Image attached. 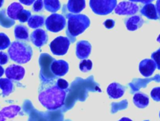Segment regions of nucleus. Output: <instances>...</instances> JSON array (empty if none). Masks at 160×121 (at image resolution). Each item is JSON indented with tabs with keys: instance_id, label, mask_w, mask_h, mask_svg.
Instances as JSON below:
<instances>
[{
	"instance_id": "0eeeda50",
	"label": "nucleus",
	"mask_w": 160,
	"mask_h": 121,
	"mask_svg": "<svg viewBox=\"0 0 160 121\" xmlns=\"http://www.w3.org/2000/svg\"><path fill=\"white\" fill-rule=\"evenodd\" d=\"M139 10L138 6L131 1H122L116 5L115 13L119 15H132Z\"/></svg>"
},
{
	"instance_id": "f704fd0d",
	"label": "nucleus",
	"mask_w": 160,
	"mask_h": 121,
	"mask_svg": "<svg viewBox=\"0 0 160 121\" xmlns=\"http://www.w3.org/2000/svg\"><path fill=\"white\" fill-rule=\"evenodd\" d=\"M156 11L160 17V0H157L156 1Z\"/></svg>"
},
{
	"instance_id": "cd10ccee",
	"label": "nucleus",
	"mask_w": 160,
	"mask_h": 121,
	"mask_svg": "<svg viewBox=\"0 0 160 121\" xmlns=\"http://www.w3.org/2000/svg\"><path fill=\"white\" fill-rule=\"evenodd\" d=\"M151 97L155 101H160V87H155L152 89L151 92Z\"/></svg>"
},
{
	"instance_id": "39448f33",
	"label": "nucleus",
	"mask_w": 160,
	"mask_h": 121,
	"mask_svg": "<svg viewBox=\"0 0 160 121\" xmlns=\"http://www.w3.org/2000/svg\"><path fill=\"white\" fill-rule=\"evenodd\" d=\"M45 25L48 31L57 33L64 28L66 26V19L61 14L54 13L46 18Z\"/></svg>"
},
{
	"instance_id": "f3484780",
	"label": "nucleus",
	"mask_w": 160,
	"mask_h": 121,
	"mask_svg": "<svg viewBox=\"0 0 160 121\" xmlns=\"http://www.w3.org/2000/svg\"><path fill=\"white\" fill-rule=\"evenodd\" d=\"M141 13L150 19H157L158 16L155 6L152 3L146 4L141 9Z\"/></svg>"
},
{
	"instance_id": "ea45409f",
	"label": "nucleus",
	"mask_w": 160,
	"mask_h": 121,
	"mask_svg": "<svg viewBox=\"0 0 160 121\" xmlns=\"http://www.w3.org/2000/svg\"><path fill=\"white\" fill-rule=\"evenodd\" d=\"M144 121H149V120H144Z\"/></svg>"
},
{
	"instance_id": "473e14b6",
	"label": "nucleus",
	"mask_w": 160,
	"mask_h": 121,
	"mask_svg": "<svg viewBox=\"0 0 160 121\" xmlns=\"http://www.w3.org/2000/svg\"><path fill=\"white\" fill-rule=\"evenodd\" d=\"M21 4H23L26 6L31 5L36 0H19Z\"/></svg>"
},
{
	"instance_id": "7ed1b4c3",
	"label": "nucleus",
	"mask_w": 160,
	"mask_h": 121,
	"mask_svg": "<svg viewBox=\"0 0 160 121\" xmlns=\"http://www.w3.org/2000/svg\"><path fill=\"white\" fill-rule=\"evenodd\" d=\"M67 18L68 19L67 33L72 37L83 33L90 25L89 18L84 14H68Z\"/></svg>"
},
{
	"instance_id": "ddd939ff",
	"label": "nucleus",
	"mask_w": 160,
	"mask_h": 121,
	"mask_svg": "<svg viewBox=\"0 0 160 121\" xmlns=\"http://www.w3.org/2000/svg\"><path fill=\"white\" fill-rule=\"evenodd\" d=\"M106 91L110 98L116 99L121 97L124 95L125 88L119 83L114 82L109 84Z\"/></svg>"
},
{
	"instance_id": "4c0bfd02",
	"label": "nucleus",
	"mask_w": 160,
	"mask_h": 121,
	"mask_svg": "<svg viewBox=\"0 0 160 121\" xmlns=\"http://www.w3.org/2000/svg\"><path fill=\"white\" fill-rule=\"evenodd\" d=\"M3 3H4V0H0V8L2 7Z\"/></svg>"
},
{
	"instance_id": "72a5a7b5",
	"label": "nucleus",
	"mask_w": 160,
	"mask_h": 121,
	"mask_svg": "<svg viewBox=\"0 0 160 121\" xmlns=\"http://www.w3.org/2000/svg\"><path fill=\"white\" fill-rule=\"evenodd\" d=\"M129 1L131 2H138V3H144V4H148L153 1L154 0H129Z\"/></svg>"
},
{
	"instance_id": "bb28decb",
	"label": "nucleus",
	"mask_w": 160,
	"mask_h": 121,
	"mask_svg": "<svg viewBox=\"0 0 160 121\" xmlns=\"http://www.w3.org/2000/svg\"><path fill=\"white\" fill-rule=\"evenodd\" d=\"M151 58L155 62L158 69L160 70V48L151 54Z\"/></svg>"
},
{
	"instance_id": "f8f14e48",
	"label": "nucleus",
	"mask_w": 160,
	"mask_h": 121,
	"mask_svg": "<svg viewBox=\"0 0 160 121\" xmlns=\"http://www.w3.org/2000/svg\"><path fill=\"white\" fill-rule=\"evenodd\" d=\"M156 68L155 62L151 59H144L139 65V70L144 76L148 77L152 75Z\"/></svg>"
},
{
	"instance_id": "dca6fc26",
	"label": "nucleus",
	"mask_w": 160,
	"mask_h": 121,
	"mask_svg": "<svg viewBox=\"0 0 160 121\" xmlns=\"http://www.w3.org/2000/svg\"><path fill=\"white\" fill-rule=\"evenodd\" d=\"M85 6V0H69L67 4L68 11L72 13H80Z\"/></svg>"
},
{
	"instance_id": "9d476101",
	"label": "nucleus",
	"mask_w": 160,
	"mask_h": 121,
	"mask_svg": "<svg viewBox=\"0 0 160 121\" xmlns=\"http://www.w3.org/2000/svg\"><path fill=\"white\" fill-rule=\"evenodd\" d=\"M30 39L34 45L40 48L47 43L48 36L46 31L39 28L32 32L30 36Z\"/></svg>"
},
{
	"instance_id": "5701e85b",
	"label": "nucleus",
	"mask_w": 160,
	"mask_h": 121,
	"mask_svg": "<svg viewBox=\"0 0 160 121\" xmlns=\"http://www.w3.org/2000/svg\"><path fill=\"white\" fill-rule=\"evenodd\" d=\"M43 3L45 9L51 13L58 11L61 8V4L59 0H44Z\"/></svg>"
},
{
	"instance_id": "6ab92c4d",
	"label": "nucleus",
	"mask_w": 160,
	"mask_h": 121,
	"mask_svg": "<svg viewBox=\"0 0 160 121\" xmlns=\"http://www.w3.org/2000/svg\"><path fill=\"white\" fill-rule=\"evenodd\" d=\"M23 9V6L19 3H11L7 9L8 16L14 20L18 19V16L19 13Z\"/></svg>"
},
{
	"instance_id": "423d86ee",
	"label": "nucleus",
	"mask_w": 160,
	"mask_h": 121,
	"mask_svg": "<svg viewBox=\"0 0 160 121\" xmlns=\"http://www.w3.org/2000/svg\"><path fill=\"white\" fill-rule=\"evenodd\" d=\"M70 41L68 38L64 36H58L53 39L49 44L51 52L56 55H65L69 47Z\"/></svg>"
},
{
	"instance_id": "a878e982",
	"label": "nucleus",
	"mask_w": 160,
	"mask_h": 121,
	"mask_svg": "<svg viewBox=\"0 0 160 121\" xmlns=\"http://www.w3.org/2000/svg\"><path fill=\"white\" fill-rule=\"evenodd\" d=\"M31 16V13L29 10L22 9L18 16V19L21 23H25L29 20Z\"/></svg>"
},
{
	"instance_id": "1a4fd4ad",
	"label": "nucleus",
	"mask_w": 160,
	"mask_h": 121,
	"mask_svg": "<svg viewBox=\"0 0 160 121\" xmlns=\"http://www.w3.org/2000/svg\"><path fill=\"white\" fill-rule=\"evenodd\" d=\"M51 73L55 76H62L66 74L69 70L68 63L62 60H53L50 65Z\"/></svg>"
},
{
	"instance_id": "a19ab883",
	"label": "nucleus",
	"mask_w": 160,
	"mask_h": 121,
	"mask_svg": "<svg viewBox=\"0 0 160 121\" xmlns=\"http://www.w3.org/2000/svg\"><path fill=\"white\" fill-rule=\"evenodd\" d=\"M159 117H160V112H159Z\"/></svg>"
},
{
	"instance_id": "4468645a",
	"label": "nucleus",
	"mask_w": 160,
	"mask_h": 121,
	"mask_svg": "<svg viewBox=\"0 0 160 121\" xmlns=\"http://www.w3.org/2000/svg\"><path fill=\"white\" fill-rule=\"evenodd\" d=\"M21 110V107L18 105H10L4 107L0 111V121H5L6 118H12L18 115Z\"/></svg>"
},
{
	"instance_id": "9b49d317",
	"label": "nucleus",
	"mask_w": 160,
	"mask_h": 121,
	"mask_svg": "<svg viewBox=\"0 0 160 121\" xmlns=\"http://www.w3.org/2000/svg\"><path fill=\"white\" fill-rule=\"evenodd\" d=\"M91 51V45L88 41L81 40L77 43L76 54L78 58L85 59L88 58Z\"/></svg>"
},
{
	"instance_id": "e433bc0d",
	"label": "nucleus",
	"mask_w": 160,
	"mask_h": 121,
	"mask_svg": "<svg viewBox=\"0 0 160 121\" xmlns=\"http://www.w3.org/2000/svg\"><path fill=\"white\" fill-rule=\"evenodd\" d=\"M119 121H132V120L128 117H122Z\"/></svg>"
},
{
	"instance_id": "6e6552de",
	"label": "nucleus",
	"mask_w": 160,
	"mask_h": 121,
	"mask_svg": "<svg viewBox=\"0 0 160 121\" xmlns=\"http://www.w3.org/2000/svg\"><path fill=\"white\" fill-rule=\"evenodd\" d=\"M5 75L9 80H21L25 75V70L20 65L13 64L6 68Z\"/></svg>"
},
{
	"instance_id": "c756f323",
	"label": "nucleus",
	"mask_w": 160,
	"mask_h": 121,
	"mask_svg": "<svg viewBox=\"0 0 160 121\" xmlns=\"http://www.w3.org/2000/svg\"><path fill=\"white\" fill-rule=\"evenodd\" d=\"M56 85L59 88L62 90H66L69 87V83L68 82L62 78H59L56 82Z\"/></svg>"
},
{
	"instance_id": "b1692460",
	"label": "nucleus",
	"mask_w": 160,
	"mask_h": 121,
	"mask_svg": "<svg viewBox=\"0 0 160 121\" xmlns=\"http://www.w3.org/2000/svg\"><path fill=\"white\" fill-rule=\"evenodd\" d=\"M10 45L11 42L8 36L3 33H0V50L7 48Z\"/></svg>"
},
{
	"instance_id": "a211bd4d",
	"label": "nucleus",
	"mask_w": 160,
	"mask_h": 121,
	"mask_svg": "<svg viewBox=\"0 0 160 121\" xmlns=\"http://www.w3.org/2000/svg\"><path fill=\"white\" fill-rule=\"evenodd\" d=\"M133 102L134 105L138 108H143L148 105L149 98L146 94L141 92H138L134 95Z\"/></svg>"
},
{
	"instance_id": "c85d7f7f",
	"label": "nucleus",
	"mask_w": 160,
	"mask_h": 121,
	"mask_svg": "<svg viewBox=\"0 0 160 121\" xmlns=\"http://www.w3.org/2000/svg\"><path fill=\"white\" fill-rule=\"evenodd\" d=\"M43 6H44L43 0H36L33 4L32 10L34 12L41 11L42 10Z\"/></svg>"
},
{
	"instance_id": "20e7f679",
	"label": "nucleus",
	"mask_w": 160,
	"mask_h": 121,
	"mask_svg": "<svg viewBox=\"0 0 160 121\" xmlns=\"http://www.w3.org/2000/svg\"><path fill=\"white\" fill-rule=\"evenodd\" d=\"M117 0H90L89 6L96 14L106 15L111 13L116 8Z\"/></svg>"
},
{
	"instance_id": "412c9836",
	"label": "nucleus",
	"mask_w": 160,
	"mask_h": 121,
	"mask_svg": "<svg viewBox=\"0 0 160 121\" xmlns=\"http://www.w3.org/2000/svg\"><path fill=\"white\" fill-rule=\"evenodd\" d=\"M14 36L17 39L21 40H28L29 33L28 28L21 24L16 25L14 28Z\"/></svg>"
},
{
	"instance_id": "4be33fe9",
	"label": "nucleus",
	"mask_w": 160,
	"mask_h": 121,
	"mask_svg": "<svg viewBox=\"0 0 160 121\" xmlns=\"http://www.w3.org/2000/svg\"><path fill=\"white\" fill-rule=\"evenodd\" d=\"M44 23V18L41 15H33L28 21V26L33 29L42 27Z\"/></svg>"
},
{
	"instance_id": "2eb2a0df",
	"label": "nucleus",
	"mask_w": 160,
	"mask_h": 121,
	"mask_svg": "<svg viewBox=\"0 0 160 121\" xmlns=\"http://www.w3.org/2000/svg\"><path fill=\"white\" fill-rule=\"evenodd\" d=\"M144 23L142 18L138 15H135L129 17L125 21L126 28L129 31H135L139 29Z\"/></svg>"
},
{
	"instance_id": "2f4dec72",
	"label": "nucleus",
	"mask_w": 160,
	"mask_h": 121,
	"mask_svg": "<svg viewBox=\"0 0 160 121\" xmlns=\"http://www.w3.org/2000/svg\"><path fill=\"white\" fill-rule=\"evenodd\" d=\"M104 26L108 28V29H111L112 28L114 27V21L113 19H106L104 22Z\"/></svg>"
},
{
	"instance_id": "f257e3e1",
	"label": "nucleus",
	"mask_w": 160,
	"mask_h": 121,
	"mask_svg": "<svg viewBox=\"0 0 160 121\" xmlns=\"http://www.w3.org/2000/svg\"><path fill=\"white\" fill-rule=\"evenodd\" d=\"M66 97V91L59 88L56 83L52 84L51 80H44L39 87V101L48 110H53L61 107Z\"/></svg>"
},
{
	"instance_id": "58836bf2",
	"label": "nucleus",
	"mask_w": 160,
	"mask_h": 121,
	"mask_svg": "<svg viewBox=\"0 0 160 121\" xmlns=\"http://www.w3.org/2000/svg\"><path fill=\"white\" fill-rule=\"evenodd\" d=\"M157 41H158V42H159L160 43V34L159 35V36L157 38Z\"/></svg>"
},
{
	"instance_id": "393cba45",
	"label": "nucleus",
	"mask_w": 160,
	"mask_h": 121,
	"mask_svg": "<svg viewBox=\"0 0 160 121\" xmlns=\"http://www.w3.org/2000/svg\"><path fill=\"white\" fill-rule=\"evenodd\" d=\"M92 63L90 60H82L79 63V69L82 72H88L92 68Z\"/></svg>"
},
{
	"instance_id": "f03ea898",
	"label": "nucleus",
	"mask_w": 160,
	"mask_h": 121,
	"mask_svg": "<svg viewBox=\"0 0 160 121\" xmlns=\"http://www.w3.org/2000/svg\"><path fill=\"white\" fill-rule=\"evenodd\" d=\"M10 58L16 63L22 64L28 63L32 55V50L30 45L23 42L15 41L8 50Z\"/></svg>"
},
{
	"instance_id": "7c9ffc66",
	"label": "nucleus",
	"mask_w": 160,
	"mask_h": 121,
	"mask_svg": "<svg viewBox=\"0 0 160 121\" xmlns=\"http://www.w3.org/2000/svg\"><path fill=\"white\" fill-rule=\"evenodd\" d=\"M8 61V56L4 52L0 51V65H5Z\"/></svg>"
},
{
	"instance_id": "aec40b11",
	"label": "nucleus",
	"mask_w": 160,
	"mask_h": 121,
	"mask_svg": "<svg viewBox=\"0 0 160 121\" xmlns=\"http://www.w3.org/2000/svg\"><path fill=\"white\" fill-rule=\"evenodd\" d=\"M0 88L2 90L3 97L8 96L13 90L12 82L8 78H0Z\"/></svg>"
},
{
	"instance_id": "c9c22d12",
	"label": "nucleus",
	"mask_w": 160,
	"mask_h": 121,
	"mask_svg": "<svg viewBox=\"0 0 160 121\" xmlns=\"http://www.w3.org/2000/svg\"><path fill=\"white\" fill-rule=\"evenodd\" d=\"M4 68L0 65V77H1V76L4 75Z\"/></svg>"
}]
</instances>
